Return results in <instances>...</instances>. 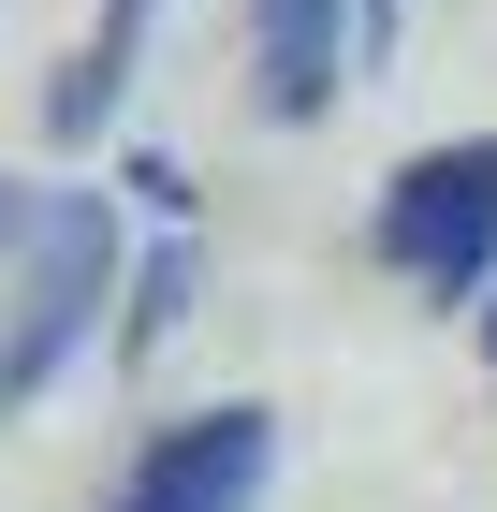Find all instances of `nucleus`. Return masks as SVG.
I'll return each mask as SVG.
<instances>
[{"mask_svg":"<svg viewBox=\"0 0 497 512\" xmlns=\"http://www.w3.org/2000/svg\"><path fill=\"white\" fill-rule=\"evenodd\" d=\"M117 278H132V205L117 191H44L15 264H0V425L44 410L117 337Z\"/></svg>","mask_w":497,"mask_h":512,"instance_id":"f257e3e1","label":"nucleus"},{"mask_svg":"<svg viewBox=\"0 0 497 512\" xmlns=\"http://www.w3.org/2000/svg\"><path fill=\"white\" fill-rule=\"evenodd\" d=\"M366 249H381V278L424 293V308H483L497 293V132L410 147L381 176V205H366Z\"/></svg>","mask_w":497,"mask_h":512,"instance_id":"f03ea898","label":"nucleus"},{"mask_svg":"<svg viewBox=\"0 0 497 512\" xmlns=\"http://www.w3.org/2000/svg\"><path fill=\"white\" fill-rule=\"evenodd\" d=\"M264 483H278V410L264 395H205V410L147 425V454L117 469L103 512H264Z\"/></svg>","mask_w":497,"mask_h":512,"instance_id":"7ed1b4c3","label":"nucleus"},{"mask_svg":"<svg viewBox=\"0 0 497 512\" xmlns=\"http://www.w3.org/2000/svg\"><path fill=\"white\" fill-rule=\"evenodd\" d=\"M351 59H366V15H351V0H249V103H264L278 132L337 118Z\"/></svg>","mask_w":497,"mask_h":512,"instance_id":"20e7f679","label":"nucleus"},{"mask_svg":"<svg viewBox=\"0 0 497 512\" xmlns=\"http://www.w3.org/2000/svg\"><path fill=\"white\" fill-rule=\"evenodd\" d=\"M161 15H176V0H103V15H88V44L44 74V132H59V147H103V132H117V103H132V74H147Z\"/></svg>","mask_w":497,"mask_h":512,"instance_id":"39448f33","label":"nucleus"},{"mask_svg":"<svg viewBox=\"0 0 497 512\" xmlns=\"http://www.w3.org/2000/svg\"><path fill=\"white\" fill-rule=\"evenodd\" d=\"M191 293H205V249H191V235H147L132 278H117V337H103V352H117V366H161L176 322H191Z\"/></svg>","mask_w":497,"mask_h":512,"instance_id":"423d86ee","label":"nucleus"},{"mask_svg":"<svg viewBox=\"0 0 497 512\" xmlns=\"http://www.w3.org/2000/svg\"><path fill=\"white\" fill-rule=\"evenodd\" d=\"M351 15H366V59H381V44L410 30V0H351Z\"/></svg>","mask_w":497,"mask_h":512,"instance_id":"0eeeda50","label":"nucleus"},{"mask_svg":"<svg viewBox=\"0 0 497 512\" xmlns=\"http://www.w3.org/2000/svg\"><path fill=\"white\" fill-rule=\"evenodd\" d=\"M30 205H44V191H15V176H0V264H15V235H30Z\"/></svg>","mask_w":497,"mask_h":512,"instance_id":"6e6552de","label":"nucleus"},{"mask_svg":"<svg viewBox=\"0 0 497 512\" xmlns=\"http://www.w3.org/2000/svg\"><path fill=\"white\" fill-rule=\"evenodd\" d=\"M468 337H483V366H497V293H483V308H468Z\"/></svg>","mask_w":497,"mask_h":512,"instance_id":"1a4fd4ad","label":"nucleus"}]
</instances>
